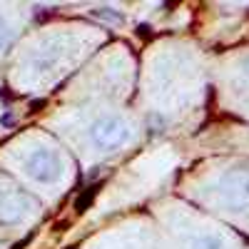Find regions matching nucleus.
Here are the masks:
<instances>
[{
    "label": "nucleus",
    "mask_w": 249,
    "mask_h": 249,
    "mask_svg": "<svg viewBox=\"0 0 249 249\" xmlns=\"http://www.w3.org/2000/svg\"><path fill=\"white\" fill-rule=\"evenodd\" d=\"M197 249H222V247H219V242H217V239L204 237V239H199V242H197Z\"/></svg>",
    "instance_id": "3"
},
{
    "label": "nucleus",
    "mask_w": 249,
    "mask_h": 249,
    "mask_svg": "<svg viewBox=\"0 0 249 249\" xmlns=\"http://www.w3.org/2000/svg\"><path fill=\"white\" fill-rule=\"evenodd\" d=\"M90 137L95 142V147L100 150H112V147H120V144L127 140V130L124 124L115 117H102L92 124L90 130Z\"/></svg>",
    "instance_id": "1"
},
{
    "label": "nucleus",
    "mask_w": 249,
    "mask_h": 249,
    "mask_svg": "<svg viewBox=\"0 0 249 249\" xmlns=\"http://www.w3.org/2000/svg\"><path fill=\"white\" fill-rule=\"evenodd\" d=\"M28 172L37 182H53L60 175V160L50 150H35L28 157Z\"/></svg>",
    "instance_id": "2"
}]
</instances>
